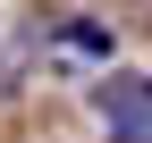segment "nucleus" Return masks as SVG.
Here are the masks:
<instances>
[{
  "label": "nucleus",
  "instance_id": "3",
  "mask_svg": "<svg viewBox=\"0 0 152 143\" xmlns=\"http://www.w3.org/2000/svg\"><path fill=\"white\" fill-rule=\"evenodd\" d=\"M9 84H17V59H9V51H0V101H9Z\"/></svg>",
  "mask_w": 152,
  "mask_h": 143
},
{
  "label": "nucleus",
  "instance_id": "1",
  "mask_svg": "<svg viewBox=\"0 0 152 143\" xmlns=\"http://www.w3.org/2000/svg\"><path fill=\"white\" fill-rule=\"evenodd\" d=\"M93 118L110 143H152V76H102L93 84Z\"/></svg>",
  "mask_w": 152,
  "mask_h": 143
},
{
  "label": "nucleus",
  "instance_id": "2",
  "mask_svg": "<svg viewBox=\"0 0 152 143\" xmlns=\"http://www.w3.org/2000/svg\"><path fill=\"white\" fill-rule=\"evenodd\" d=\"M110 51L118 42H110V25H93V17H68L59 25V59H76V67H102Z\"/></svg>",
  "mask_w": 152,
  "mask_h": 143
}]
</instances>
